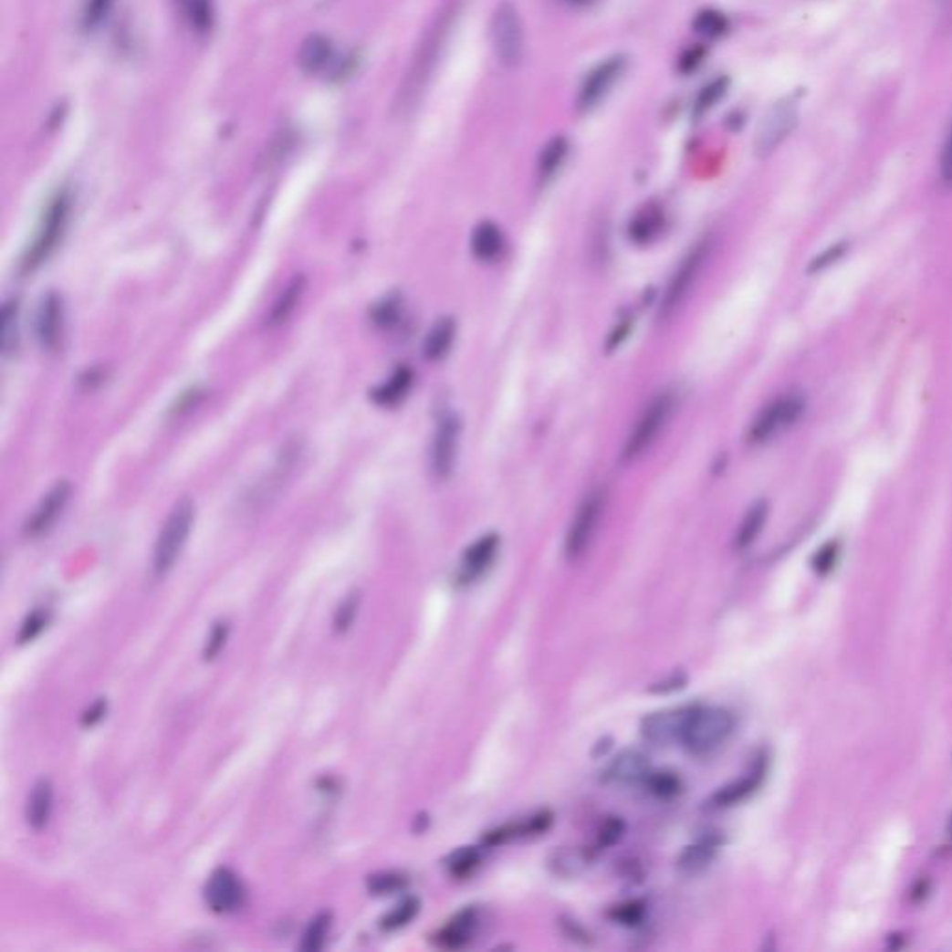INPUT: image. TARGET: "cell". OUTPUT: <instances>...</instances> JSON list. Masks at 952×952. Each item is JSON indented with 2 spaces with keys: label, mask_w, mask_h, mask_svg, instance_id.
<instances>
[{
  "label": "cell",
  "mask_w": 952,
  "mask_h": 952,
  "mask_svg": "<svg viewBox=\"0 0 952 952\" xmlns=\"http://www.w3.org/2000/svg\"><path fill=\"white\" fill-rule=\"evenodd\" d=\"M71 213V194L68 190H60L51 202H48L37 231L34 235L32 244L28 246L23 257V270L34 272L39 268L48 257L55 254V249L62 242Z\"/></svg>",
  "instance_id": "1"
},
{
  "label": "cell",
  "mask_w": 952,
  "mask_h": 952,
  "mask_svg": "<svg viewBox=\"0 0 952 952\" xmlns=\"http://www.w3.org/2000/svg\"><path fill=\"white\" fill-rule=\"evenodd\" d=\"M808 408L806 396L800 391H785L767 403L748 428V443L765 445L790 430Z\"/></svg>",
  "instance_id": "2"
},
{
  "label": "cell",
  "mask_w": 952,
  "mask_h": 952,
  "mask_svg": "<svg viewBox=\"0 0 952 952\" xmlns=\"http://www.w3.org/2000/svg\"><path fill=\"white\" fill-rule=\"evenodd\" d=\"M735 717L724 707H699L696 706L685 735L683 744L694 756H707L718 749L735 731Z\"/></svg>",
  "instance_id": "3"
},
{
  "label": "cell",
  "mask_w": 952,
  "mask_h": 952,
  "mask_svg": "<svg viewBox=\"0 0 952 952\" xmlns=\"http://www.w3.org/2000/svg\"><path fill=\"white\" fill-rule=\"evenodd\" d=\"M195 519V507L190 498H181L170 512L162 525L155 550H153V573L157 577L166 575L179 560L183 549L188 541Z\"/></svg>",
  "instance_id": "4"
},
{
  "label": "cell",
  "mask_w": 952,
  "mask_h": 952,
  "mask_svg": "<svg viewBox=\"0 0 952 952\" xmlns=\"http://www.w3.org/2000/svg\"><path fill=\"white\" fill-rule=\"evenodd\" d=\"M489 36L495 57L505 68L516 69L523 64L525 58V30L519 12L510 0H503L497 5L491 23Z\"/></svg>",
  "instance_id": "5"
},
{
  "label": "cell",
  "mask_w": 952,
  "mask_h": 952,
  "mask_svg": "<svg viewBox=\"0 0 952 952\" xmlns=\"http://www.w3.org/2000/svg\"><path fill=\"white\" fill-rule=\"evenodd\" d=\"M675 410V396L670 391H663L657 396L651 398V403L643 408L638 421L634 423V428L631 430L623 450H622V460L623 462H634L640 458L645 450L651 448L668 424L672 413Z\"/></svg>",
  "instance_id": "6"
},
{
  "label": "cell",
  "mask_w": 952,
  "mask_h": 952,
  "mask_svg": "<svg viewBox=\"0 0 952 952\" xmlns=\"http://www.w3.org/2000/svg\"><path fill=\"white\" fill-rule=\"evenodd\" d=\"M607 505V491L605 487H591L584 498L579 503L570 528L566 532V543H564V553L570 562H577L586 555L590 549L595 532L599 528L601 518H603Z\"/></svg>",
  "instance_id": "7"
},
{
  "label": "cell",
  "mask_w": 952,
  "mask_h": 952,
  "mask_svg": "<svg viewBox=\"0 0 952 952\" xmlns=\"http://www.w3.org/2000/svg\"><path fill=\"white\" fill-rule=\"evenodd\" d=\"M711 247H713L711 238H704V240L696 242L690 252L681 259V263L675 268V272L672 274L666 292L663 296L661 319H670L679 309V306L685 302V298L688 296L696 279L699 277L701 268H704L706 261L711 256Z\"/></svg>",
  "instance_id": "8"
},
{
  "label": "cell",
  "mask_w": 952,
  "mask_h": 952,
  "mask_svg": "<svg viewBox=\"0 0 952 952\" xmlns=\"http://www.w3.org/2000/svg\"><path fill=\"white\" fill-rule=\"evenodd\" d=\"M627 69V57L614 55L597 64L582 80L577 95V110L586 114L591 112L609 95L612 86L623 77Z\"/></svg>",
  "instance_id": "9"
},
{
  "label": "cell",
  "mask_w": 952,
  "mask_h": 952,
  "mask_svg": "<svg viewBox=\"0 0 952 952\" xmlns=\"http://www.w3.org/2000/svg\"><path fill=\"white\" fill-rule=\"evenodd\" d=\"M456 14H458V0H453V3H448L445 6L443 14L437 17L435 25L428 32L426 43L421 48V57H419V60H415L413 71L408 77V86L404 89V95L408 99V103L415 97V93L423 88V78H426L430 75V71H432V68L435 64V58H437V48L445 43V36L450 30V26H453V19L456 17Z\"/></svg>",
  "instance_id": "10"
},
{
  "label": "cell",
  "mask_w": 952,
  "mask_h": 952,
  "mask_svg": "<svg viewBox=\"0 0 952 952\" xmlns=\"http://www.w3.org/2000/svg\"><path fill=\"white\" fill-rule=\"evenodd\" d=\"M460 445V421L456 415L446 413L439 419L432 446H430V469L437 480H446L455 471Z\"/></svg>",
  "instance_id": "11"
},
{
  "label": "cell",
  "mask_w": 952,
  "mask_h": 952,
  "mask_svg": "<svg viewBox=\"0 0 952 952\" xmlns=\"http://www.w3.org/2000/svg\"><path fill=\"white\" fill-rule=\"evenodd\" d=\"M696 706L666 709L649 715L640 724V733L643 740L655 746H670L677 740H683L686 724L694 713Z\"/></svg>",
  "instance_id": "12"
},
{
  "label": "cell",
  "mask_w": 952,
  "mask_h": 952,
  "mask_svg": "<svg viewBox=\"0 0 952 952\" xmlns=\"http://www.w3.org/2000/svg\"><path fill=\"white\" fill-rule=\"evenodd\" d=\"M796 121H798V109L792 99H785V101L776 103L765 114V118L759 125L758 140H756L758 153L763 157L770 155L774 149L792 132V129L796 127Z\"/></svg>",
  "instance_id": "13"
},
{
  "label": "cell",
  "mask_w": 952,
  "mask_h": 952,
  "mask_svg": "<svg viewBox=\"0 0 952 952\" xmlns=\"http://www.w3.org/2000/svg\"><path fill=\"white\" fill-rule=\"evenodd\" d=\"M71 495V486L66 480L57 482L48 493L39 500L36 510L28 516V519L23 525V534L26 538H39L47 534L55 527L58 518L68 507V500Z\"/></svg>",
  "instance_id": "14"
},
{
  "label": "cell",
  "mask_w": 952,
  "mask_h": 952,
  "mask_svg": "<svg viewBox=\"0 0 952 952\" xmlns=\"http://www.w3.org/2000/svg\"><path fill=\"white\" fill-rule=\"evenodd\" d=\"M246 889L240 878L227 867L216 869L205 884V902L216 914H233L242 908Z\"/></svg>",
  "instance_id": "15"
},
{
  "label": "cell",
  "mask_w": 952,
  "mask_h": 952,
  "mask_svg": "<svg viewBox=\"0 0 952 952\" xmlns=\"http://www.w3.org/2000/svg\"><path fill=\"white\" fill-rule=\"evenodd\" d=\"M64 333V304L57 292L43 296L36 315V335L43 350H55Z\"/></svg>",
  "instance_id": "16"
},
{
  "label": "cell",
  "mask_w": 952,
  "mask_h": 952,
  "mask_svg": "<svg viewBox=\"0 0 952 952\" xmlns=\"http://www.w3.org/2000/svg\"><path fill=\"white\" fill-rule=\"evenodd\" d=\"M498 547H500V538L497 534H486V536L478 538L476 541H473V545H469L466 549V553L462 557L458 581L464 584H469V582L476 581L478 577H482L489 570V566L495 562Z\"/></svg>",
  "instance_id": "17"
},
{
  "label": "cell",
  "mask_w": 952,
  "mask_h": 952,
  "mask_svg": "<svg viewBox=\"0 0 952 952\" xmlns=\"http://www.w3.org/2000/svg\"><path fill=\"white\" fill-rule=\"evenodd\" d=\"M651 774V761L640 749H623L605 770V781L616 785H633L645 781Z\"/></svg>",
  "instance_id": "18"
},
{
  "label": "cell",
  "mask_w": 952,
  "mask_h": 952,
  "mask_svg": "<svg viewBox=\"0 0 952 952\" xmlns=\"http://www.w3.org/2000/svg\"><path fill=\"white\" fill-rule=\"evenodd\" d=\"M478 926V914L475 908H466L450 919L435 936L434 941L437 947L446 950H456L466 947Z\"/></svg>",
  "instance_id": "19"
},
{
  "label": "cell",
  "mask_w": 952,
  "mask_h": 952,
  "mask_svg": "<svg viewBox=\"0 0 952 952\" xmlns=\"http://www.w3.org/2000/svg\"><path fill=\"white\" fill-rule=\"evenodd\" d=\"M664 222H666V216H664L663 207L657 204H647L642 209H638L636 214L631 218L627 235H629L631 242H634L638 246H647L661 236V233L664 229Z\"/></svg>",
  "instance_id": "20"
},
{
  "label": "cell",
  "mask_w": 952,
  "mask_h": 952,
  "mask_svg": "<svg viewBox=\"0 0 952 952\" xmlns=\"http://www.w3.org/2000/svg\"><path fill=\"white\" fill-rule=\"evenodd\" d=\"M718 848H720L718 835H709V837H704V839L685 846L677 858V869L683 874H692V876L704 873L717 860Z\"/></svg>",
  "instance_id": "21"
},
{
  "label": "cell",
  "mask_w": 952,
  "mask_h": 952,
  "mask_svg": "<svg viewBox=\"0 0 952 952\" xmlns=\"http://www.w3.org/2000/svg\"><path fill=\"white\" fill-rule=\"evenodd\" d=\"M550 824H553V815H550L549 811H541V813L532 815L527 821H521V822H516V824H505V826H500L497 830L487 832L486 837H484V842L487 846H500V844L510 842V841L519 839V837L539 835V833L547 832L550 828Z\"/></svg>",
  "instance_id": "22"
},
{
  "label": "cell",
  "mask_w": 952,
  "mask_h": 952,
  "mask_svg": "<svg viewBox=\"0 0 952 952\" xmlns=\"http://www.w3.org/2000/svg\"><path fill=\"white\" fill-rule=\"evenodd\" d=\"M333 57L335 51L331 39L320 34H313L302 43V48H299L298 55V64L306 73L317 75L331 64Z\"/></svg>",
  "instance_id": "23"
},
{
  "label": "cell",
  "mask_w": 952,
  "mask_h": 952,
  "mask_svg": "<svg viewBox=\"0 0 952 952\" xmlns=\"http://www.w3.org/2000/svg\"><path fill=\"white\" fill-rule=\"evenodd\" d=\"M763 772H765V769L758 767L748 776H742L740 779L718 789L711 798V804L715 808H733V806L740 804V801H744L748 796H751L758 790V787L761 785V779H763Z\"/></svg>",
  "instance_id": "24"
},
{
  "label": "cell",
  "mask_w": 952,
  "mask_h": 952,
  "mask_svg": "<svg viewBox=\"0 0 952 952\" xmlns=\"http://www.w3.org/2000/svg\"><path fill=\"white\" fill-rule=\"evenodd\" d=\"M53 811V783L48 779H39L26 801V822L32 830L39 832L47 826Z\"/></svg>",
  "instance_id": "25"
},
{
  "label": "cell",
  "mask_w": 952,
  "mask_h": 952,
  "mask_svg": "<svg viewBox=\"0 0 952 952\" xmlns=\"http://www.w3.org/2000/svg\"><path fill=\"white\" fill-rule=\"evenodd\" d=\"M471 249L478 261L491 263L503 254L505 235L493 222H482L473 231Z\"/></svg>",
  "instance_id": "26"
},
{
  "label": "cell",
  "mask_w": 952,
  "mask_h": 952,
  "mask_svg": "<svg viewBox=\"0 0 952 952\" xmlns=\"http://www.w3.org/2000/svg\"><path fill=\"white\" fill-rule=\"evenodd\" d=\"M767 519H769V503L767 500H756V503L746 510V514L735 532L733 547L737 550H746L748 547L754 545V541L763 532Z\"/></svg>",
  "instance_id": "27"
},
{
  "label": "cell",
  "mask_w": 952,
  "mask_h": 952,
  "mask_svg": "<svg viewBox=\"0 0 952 952\" xmlns=\"http://www.w3.org/2000/svg\"><path fill=\"white\" fill-rule=\"evenodd\" d=\"M570 153V141L566 136L557 134L550 138L543 147L538 159V179L541 184L553 179L560 168L564 166Z\"/></svg>",
  "instance_id": "28"
},
{
  "label": "cell",
  "mask_w": 952,
  "mask_h": 952,
  "mask_svg": "<svg viewBox=\"0 0 952 952\" xmlns=\"http://www.w3.org/2000/svg\"><path fill=\"white\" fill-rule=\"evenodd\" d=\"M456 339V322L453 319L437 320L428 331L423 342V356L428 361H441L453 346Z\"/></svg>",
  "instance_id": "29"
},
{
  "label": "cell",
  "mask_w": 952,
  "mask_h": 952,
  "mask_svg": "<svg viewBox=\"0 0 952 952\" xmlns=\"http://www.w3.org/2000/svg\"><path fill=\"white\" fill-rule=\"evenodd\" d=\"M591 862L590 852L575 846H562L557 848L549 858V867L553 869L555 874L564 878H575L582 874Z\"/></svg>",
  "instance_id": "30"
},
{
  "label": "cell",
  "mask_w": 952,
  "mask_h": 952,
  "mask_svg": "<svg viewBox=\"0 0 952 952\" xmlns=\"http://www.w3.org/2000/svg\"><path fill=\"white\" fill-rule=\"evenodd\" d=\"M413 382V372L406 367H400L392 372V376L382 383L374 392L372 398L380 406H396L400 400L406 396Z\"/></svg>",
  "instance_id": "31"
},
{
  "label": "cell",
  "mask_w": 952,
  "mask_h": 952,
  "mask_svg": "<svg viewBox=\"0 0 952 952\" xmlns=\"http://www.w3.org/2000/svg\"><path fill=\"white\" fill-rule=\"evenodd\" d=\"M304 287H306V279L302 276H296L287 287L285 290L279 294L277 302L274 304L272 311H270V317H268V324L270 326H277V324H283L296 309L299 298H302L304 294Z\"/></svg>",
  "instance_id": "32"
},
{
  "label": "cell",
  "mask_w": 952,
  "mask_h": 952,
  "mask_svg": "<svg viewBox=\"0 0 952 952\" xmlns=\"http://www.w3.org/2000/svg\"><path fill=\"white\" fill-rule=\"evenodd\" d=\"M480 862H482V854L478 848L464 846L448 856L446 871L456 880H466V878L473 876V873L480 867Z\"/></svg>",
  "instance_id": "33"
},
{
  "label": "cell",
  "mask_w": 952,
  "mask_h": 952,
  "mask_svg": "<svg viewBox=\"0 0 952 952\" xmlns=\"http://www.w3.org/2000/svg\"><path fill=\"white\" fill-rule=\"evenodd\" d=\"M419 912H421V900L417 896H408L403 902H398L391 912H387L382 917L380 926L385 932L400 930V928L408 926L419 915Z\"/></svg>",
  "instance_id": "34"
},
{
  "label": "cell",
  "mask_w": 952,
  "mask_h": 952,
  "mask_svg": "<svg viewBox=\"0 0 952 952\" xmlns=\"http://www.w3.org/2000/svg\"><path fill=\"white\" fill-rule=\"evenodd\" d=\"M3 354L6 358L14 356L19 348V304L17 299H10L3 309Z\"/></svg>",
  "instance_id": "35"
},
{
  "label": "cell",
  "mask_w": 952,
  "mask_h": 952,
  "mask_svg": "<svg viewBox=\"0 0 952 952\" xmlns=\"http://www.w3.org/2000/svg\"><path fill=\"white\" fill-rule=\"evenodd\" d=\"M408 885H410L408 874L400 873V871H382V873L371 874L367 878V889L371 891V894H376V896L400 893V891H404Z\"/></svg>",
  "instance_id": "36"
},
{
  "label": "cell",
  "mask_w": 952,
  "mask_h": 952,
  "mask_svg": "<svg viewBox=\"0 0 952 952\" xmlns=\"http://www.w3.org/2000/svg\"><path fill=\"white\" fill-rule=\"evenodd\" d=\"M188 23L195 32H207L214 21L213 0H181Z\"/></svg>",
  "instance_id": "37"
},
{
  "label": "cell",
  "mask_w": 952,
  "mask_h": 952,
  "mask_svg": "<svg viewBox=\"0 0 952 952\" xmlns=\"http://www.w3.org/2000/svg\"><path fill=\"white\" fill-rule=\"evenodd\" d=\"M692 26L699 36L707 39H717L729 30V21L724 14L717 10H701L699 14H696Z\"/></svg>",
  "instance_id": "38"
},
{
  "label": "cell",
  "mask_w": 952,
  "mask_h": 952,
  "mask_svg": "<svg viewBox=\"0 0 952 952\" xmlns=\"http://www.w3.org/2000/svg\"><path fill=\"white\" fill-rule=\"evenodd\" d=\"M727 86H729V80L726 77H718L701 88V91L696 97V103H694V116L701 118L704 114H707L726 95Z\"/></svg>",
  "instance_id": "39"
},
{
  "label": "cell",
  "mask_w": 952,
  "mask_h": 952,
  "mask_svg": "<svg viewBox=\"0 0 952 952\" xmlns=\"http://www.w3.org/2000/svg\"><path fill=\"white\" fill-rule=\"evenodd\" d=\"M330 928H331V914H326V912L319 914L309 923V926L306 928L304 937H302V945H299V948L306 950V952L322 950L324 945H326V937L330 934Z\"/></svg>",
  "instance_id": "40"
},
{
  "label": "cell",
  "mask_w": 952,
  "mask_h": 952,
  "mask_svg": "<svg viewBox=\"0 0 952 952\" xmlns=\"http://www.w3.org/2000/svg\"><path fill=\"white\" fill-rule=\"evenodd\" d=\"M645 783L651 792L663 800H670V798L677 796L683 789L679 776L674 772H651L649 778L645 779Z\"/></svg>",
  "instance_id": "41"
},
{
  "label": "cell",
  "mask_w": 952,
  "mask_h": 952,
  "mask_svg": "<svg viewBox=\"0 0 952 952\" xmlns=\"http://www.w3.org/2000/svg\"><path fill=\"white\" fill-rule=\"evenodd\" d=\"M645 912H647V908L642 900H627V902H622V905L614 906L609 912V915L614 923H618L622 926H636L643 921Z\"/></svg>",
  "instance_id": "42"
},
{
  "label": "cell",
  "mask_w": 952,
  "mask_h": 952,
  "mask_svg": "<svg viewBox=\"0 0 952 952\" xmlns=\"http://www.w3.org/2000/svg\"><path fill=\"white\" fill-rule=\"evenodd\" d=\"M839 557H841V543L837 539H830L813 555L811 566L817 575H828L839 562Z\"/></svg>",
  "instance_id": "43"
},
{
  "label": "cell",
  "mask_w": 952,
  "mask_h": 952,
  "mask_svg": "<svg viewBox=\"0 0 952 952\" xmlns=\"http://www.w3.org/2000/svg\"><path fill=\"white\" fill-rule=\"evenodd\" d=\"M625 833V822L620 817H609L607 821L601 822L595 837V846L599 850H605L609 846H614Z\"/></svg>",
  "instance_id": "44"
},
{
  "label": "cell",
  "mask_w": 952,
  "mask_h": 952,
  "mask_svg": "<svg viewBox=\"0 0 952 952\" xmlns=\"http://www.w3.org/2000/svg\"><path fill=\"white\" fill-rule=\"evenodd\" d=\"M358 609H360V593H350L335 612L333 623H335L337 633H346L350 627H352V623L358 616Z\"/></svg>",
  "instance_id": "45"
},
{
  "label": "cell",
  "mask_w": 952,
  "mask_h": 952,
  "mask_svg": "<svg viewBox=\"0 0 952 952\" xmlns=\"http://www.w3.org/2000/svg\"><path fill=\"white\" fill-rule=\"evenodd\" d=\"M848 252V242H835V244H830L824 252H821L810 265V272H822V270H828L830 267H833L835 263H839Z\"/></svg>",
  "instance_id": "46"
},
{
  "label": "cell",
  "mask_w": 952,
  "mask_h": 952,
  "mask_svg": "<svg viewBox=\"0 0 952 952\" xmlns=\"http://www.w3.org/2000/svg\"><path fill=\"white\" fill-rule=\"evenodd\" d=\"M229 636V623L227 622H216L211 629V634L207 638V643L204 647V659L213 661L218 657L220 651L224 649Z\"/></svg>",
  "instance_id": "47"
},
{
  "label": "cell",
  "mask_w": 952,
  "mask_h": 952,
  "mask_svg": "<svg viewBox=\"0 0 952 952\" xmlns=\"http://www.w3.org/2000/svg\"><path fill=\"white\" fill-rule=\"evenodd\" d=\"M400 313H403V304L398 298H387L383 304H380L374 309V322L382 328H392L400 320Z\"/></svg>",
  "instance_id": "48"
},
{
  "label": "cell",
  "mask_w": 952,
  "mask_h": 952,
  "mask_svg": "<svg viewBox=\"0 0 952 952\" xmlns=\"http://www.w3.org/2000/svg\"><path fill=\"white\" fill-rule=\"evenodd\" d=\"M45 625H47V614L43 611H34L32 614H28L19 631V643L32 642L36 636H39V633L45 629Z\"/></svg>",
  "instance_id": "49"
},
{
  "label": "cell",
  "mask_w": 952,
  "mask_h": 952,
  "mask_svg": "<svg viewBox=\"0 0 952 952\" xmlns=\"http://www.w3.org/2000/svg\"><path fill=\"white\" fill-rule=\"evenodd\" d=\"M939 177L943 186L947 190H952V123L943 143V152L939 159Z\"/></svg>",
  "instance_id": "50"
},
{
  "label": "cell",
  "mask_w": 952,
  "mask_h": 952,
  "mask_svg": "<svg viewBox=\"0 0 952 952\" xmlns=\"http://www.w3.org/2000/svg\"><path fill=\"white\" fill-rule=\"evenodd\" d=\"M110 5H112V0H86V6H84L86 26L91 28L97 23H101L103 17L109 14Z\"/></svg>",
  "instance_id": "51"
},
{
  "label": "cell",
  "mask_w": 952,
  "mask_h": 952,
  "mask_svg": "<svg viewBox=\"0 0 952 952\" xmlns=\"http://www.w3.org/2000/svg\"><path fill=\"white\" fill-rule=\"evenodd\" d=\"M686 674L685 672H675L672 675H668L664 681L661 683H655L654 686L649 688V692H655V694H670V692H675V690H681L686 686Z\"/></svg>",
  "instance_id": "52"
},
{
  "label": "cell",
  "mask_w": 952,
  "mask_h": 952,
  "mask_svg": "<svg viewBox=\"0 0 952 952\" xmlns=\"http://www.w3.org/2000/svg\"><path fill=\"white\" fill-rule=\"evenodd\" d=\"M704 58H706V48L704 47H692V48H688V51L683 53V57L679 60V69L683 73H690L701 62H704Z\"/></svg>",
  "instance_id": "53"
},
{
  "label": "cell",
  "mask_w": 952,
  "mask_h": 952,
  "mask_svg": "<svg viewBox=\"0 0 952 952\" xmlns=\"http://www.w3.org/2000/svg\"><path fill=\"white\" fill-rule=\"evenodd\" d=\"M105 713H107V699H103V697H101V699H97L95 704H93V706H91V707L82 715V726H84V727H91V726H95L97 722H101V720H103Z\"/></svg>",
  "instance_id": "54"
},
{
  "label": "cell",
  "mask_w": 952,
  "mask_h": 952,
  "mask_svg": "<svg viewBox=\"0 0 952 952\" xmlns=\"http://www.w3.org/2000/svg\"><path fill=\"white\" fill-rule=\"evenodd\" d=\"M562 925H564V932H566V936H568L570 939L579 941V943H590V934H588V932H586V930H584L577 921L570 919V921H566V923H562Z\"/></svg>",
  "instance_id": "55"
},
{
  "label": "cell",
  "mask_w": 952,
  "mask_h": 952,
  "mask_svg": "<svg viewBox=\"0 0 952 952\" xmlns=\"http://www.w3.org/2000/svg\"><path fill=\"white\" fill-rule=\"evenodd\" d=\"M571 5H579V6H586V5H591L593 0H570Z\"/></svg>",
  "instance_id": "56"
},
{
  "label": "cell",
  "mask_w": 952,
  "mask_h": 952,
  "mask_svg": "<svg viewBox=\"0 0 952 952\" xmlns=\"http://www.w3.org/2000/svg\"><path fill=\"white\" fill-rule=\"evenodd\" d=\"M947 833H948V839H950V842H952V813H950L948 822H947Z\"/></svg>",
  "instance_id": "57"
}]
</instances>
